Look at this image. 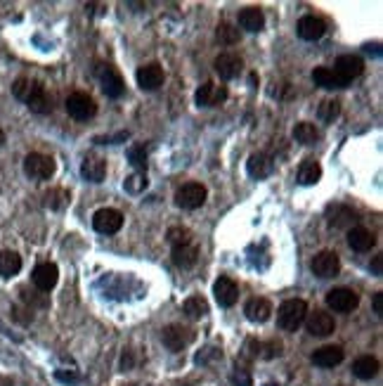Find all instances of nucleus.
I'll return each instance as SVG.
<instances>
[{"instance_id":"10","label":"nucleus","mask_w":383,"mask_h":386,"mask_svg":"<svg viewBox=\"0 0 383 386\" xmlns=\"http://www.w3.org/2000/svg\"><path fill=\"white\" fill-rule=\"evenodd\" d=\"M331 72L348 85L350 81L358 79V76L364 72V62L358 55H341V57L336 59V64H333Z\"/></svg>"},{"instance_id":"34","label":"nucleus","mask_w":383,"mask_h":386,"mask_svg":"<svg viewBox=\"0 0 383 386\" xmlns=\"http://www.w3.org/2000/svg\"><path fill=\"white\" fill-rule=\"evenodd\" d=\"M338 114H341V102L338 100H324L320 105V110H317V116H320L324 123H331Z\"/></svg>"},{"instance_id":"21","label":"nucleus","mask_w":383,"mask_h":386,"mask_svg":"<svg viewBox=\"0 0 383 386\" xmlns=\"http://www.w3.org/2000/svg\"><path fill=\"white\" fill-rule=\"evenodd\" d=\"M81 176L90 183H102L107 176V161L100 159V156H85L83 164H81Z\"/></svg>"},{"instance_id":"42","label":"nucleus","mask_w":383,"mask_h":386,"mask_svg":"<svg viewBox=\"0 0 383 386\" xmlns=\"http://www.w3.org/2000/svg\"><path fill=\"white\" fill-rule=\"evenodd\" d=\"M374 313L379 315V318L383 315V292H376L374 294Z\"/></svg>"},{"instance_id":"38","label":"nucleus","mask_w":383,"mask_h":386,"mask_svg":"<svg viewBox=\"0 0 383 386\" xmlns=\"http://www.w3.org/2000/svg\"><path fill=\"white\" fill-rule=\"evenodd\" d=\"M123 187L128 190V192H133V194L142 192V190L147 187V178H145V173H135V176H130L128 181L123 183Z\"/></svg>"},{"instance_id":"18","label":"nucleus","mask_w":383,"mask_h":386,"mask_svg":"<svg viewBox=\"0 0 383 386\" xmlns=\"http://www.w3.org/2000/svg\"><path fill=\"white\" fill-rule=\"evenodd\" d=\"M296 31L303 41H320L327 31V24L320 17H315V14H305V17L298 19Z\"/></svg>"},{"instance_id":"1","label":"nucleus","mask_w":383,"mask_h":386,"mask_svg":"<svg viewBox=\"0 0 383 386\" xmlns=\"http://www.w3.org/2000/svg\"><path fill=\"white\" fill-rule=\"evenodd\" d=\"M12 95L24 102L34 114H50L52 112V97L48 95L41 83L31 79H17L12 83Z\"/></svg>"},{"instance_id":"29","label":"nucleus","mask_w":383,"mask_h":386,"mask_svg":"<svg viewBox=\"0 0 383 386\" xmlns=\"http://www.w3.org/2000/svg\"><path fill=\"white\" fill-rule=\"evenodd\" d=\"M21 270V256L17 252H0V275L14 277Z\"/></svg>"},{"instance_id":"7","label":"nucleus","mask_w":383,"mask_h":386,"mask_svg":"<svg viewBox=\"0 0 383 386\" xmlns=\"http://www.w3.org/2000/svg\"><path fill=\"white\" fill-rule=\"evenodd\" d=\"M97 79H100L102 83V90H105L107 97H121L123 90H125V83H123V76L116 72V69L112 67V64H100V67L95 69Z\"/></svg>"},{"instance_id":"11","label":"nucleus","mask_w":383,"mask_h":386,"mask_svg":"<svg viewBox=\"0 0 383 386\" xmlns=\"http://www.w3.org/2000/svg\"><path fill=\"white\" fill-rule=\"evenodd\" d=\"M310 268H313V273L317 277H322V280H327V277H336L338 270H341V258H338V254H333V252H320L313 258Z\"/></svg>"},{"instance_id":"23","label":"nucleus","mask_w":383,"mask_h":386,"mask_svg":"<svg viewBox=\"0 0 383 386\" xmlns=\"http://www.w3.org/2000/svg\"><path fill=\"white\" fill-rule=\"evenodd\" d=\"M355 223H358V214H355L353 209H348V206L343 204H333L329 206V225L331 227H355Z\"/></svg>"},{"instance_id":"22","label":"nucleus","mask_w":383,"mask_h":386,"mask_svg":"<svg viewBox=\"0 0 383 386\" xmlns=\"http://www.w3.org/2000/svg\"><path fill=\"white\" fill-rule=\"evenodd\" d=\"M343 349L341 346H322L313 353V363L317 367H336L343 363Z\"/></svg>"},{"instance_id":"6","label":"nucleus","mask_w":383,"mask_h":386,"mask_svg":"<svg viewBox=\"0 0 383 386\" xmlns=\"http://www.w3.org/2000/svg\"><path fill=\"white\" fill-rule=\"evenodd\" d=\"M206 194L209 192H206V187L201 183H187L175 192V204H178L180 209L194 211V209H199V206H204Z\"/></svg>"},{"instance_id":"44","label":"nucleus","mask_w":383,"mask_h":386,"mask_svg":"<svg viewBox=\"0 0 383 386\" xmlns=\"http://www.w3.org/2000/svg\"><path fill=\"white\" fill-rule=\"evenodd\" d=\"M0 145H5V133H3V128H0Z\"/></svg>"},{"instance_id":"33","label":"nucleus","mask_w":383,"mask_h":386,"mask_svg":"<svg viewBox=\"0 0 383 386\" xmlns=\"http://www.w3.org/2000/svg\"><path fill=\"white\" fill-rule=\"evenodd\" d=\"M216 38H218V43H222V45H234V43H239V29H234V26L227 24V21H222V24H218V29H216Z\"/></svg>"},{"instance_id":"40","label":"nucleus","mask_w":383,"mask_h":386,"mask_svg":"<svg viewBox=\"0 0 383 386\" xmlns=\"http://www.w3.org/2000/svg\"><path fill=\"white\" fill-rule=\"evenodd\" d=\"M262 349V358H275V356H282V344L279 341H270V344L260 346Z\"/></svg>"},{"instance_id":"28","label":"nucleus","mask_w":383,"mask_h":386,"mask_svg":"<svg viewBox=\"0 0 383 386\" xmlns=\"http://www.w3.org/2000/svg\"><path fill=\"white\" fill-rule=\"evenodd\" d=\"M313 81H315V85H320V88H327V90L346 88V83H343V81L338 79V76L333 74L329 67H317L315 72H313Z\"/></svg>"},{"instance_id":"27","label":"nucleus","mask_w":383,"mask_h":386,"mask_svg":"<svg viewBox=\"0 0 383 386\" xmlns=\"http://www.w3.org/2000/svg\"><path fill=\"white\" fill-rule=\"evenodd\" d=\"M199 261V249L192 247V244H185V247H173V263L178 268L187 270Z\"/></svg>"},{"instance_id":"39","label":"nucleus","mask_w":383,"mask_h":386,"mask_svg":"<svg viewBox=\"0 0 383 386\" xmlns=\"http://www.w3.org/2000/svg\"><path fill=\"white\" fill-rule=\"evenodd\" d=\"M21 298H24L26 303H31V306H41V308H45V306H48V296L43 294V292H29V290H21Z\"/></svg>"},{"instance_id":"4","label":"nucleus","mask_w":383,"mask_h":386,"mask_svg":"<svg viewBox=\"0 0 383 386\" xmlns=\"http://www.w3.org/2000/svg\"><path fill=\"white\" fill-rule=\"evenodd\" d=\"M24 173L34 181H48L54 173V159L41 152H31L24 159Z\"/></svg>"},{"instance_id":"32","label":"nucleus","mask_w":383,"mask_h":386,"mask_svg":"<svg viewBox=\"0 0 383 386\" xmlns=\"http://www.w3.org/2000/svg\"><path fill=\"white\" fill-rule=\"evenodd\" d=\"M293 138L298 140L300 145H315L317 140H320V130H317L313 123H296V128H293Z\"/></svg>"},{"instance_id":"9","label":"nucleus","mask_w":383,"mask_h":386,"mask_svg":"<svg viewBox=\"0 0 383 386\" xmlns=\"http://www.w3.org/2000/svg\"><path fill=\"white\" fill-rule=\"evenodd\" d=\"M92 227L100 235H116L123 227V214L116 209H100L92 216Z\"/></svg>"},{"instance_id":"35","label":"nucleus","mask_w":383,"mask_h":386,"mask_svg":"<svg viewBox=\"0 0 383 386\" xmlns=\"http://www.w3.org/2000/svg\"><path fill=\"white\" fill-rule=\"evenodd\" d=\"M69 202V192L62 187H52L50 192H45V206L50 209H64Z\"/></svg>"},{"instance_id":"3","label":"nucleus","mask_w":383,"mask_h":386,"mask_svg":"<svg viewBox=\"0 0 383 386\" xmlns=\"http://www.w3.org/2000/svg\"><path fill=\"white\" fill-rule=\"evenodd\" d=\"M67 114L71 119H76V121H87V119H92L97 114V102L92 100V95H87V92H71L67 97Z\"/></svg>"},{"instance_id":"15","label":"nucleus","mask_w":383,"mask_h":386,"mask_svg":"<svg viewBox=\"0 0 383 386\" xmlns=\"http://www.w3.org/2000/svg\"><path fill=\"white\" fill-rule=\"evenodd\" d=\"M31 280H34V285H36V290L38 292H50L54 290V285H57V280H59V270H57V265L54 263H38L36 268H34V275H31Z\"/></svg>"},{"instance_id":"36","label":"nucleus","mask_w":383,"mask_h":386,"mask_svg":"<svg viewBox=\"0 0 383 386\" xmlns=\"http://www.w3.org/2000/svg\"><path fill=\"white\" fill-rule=\"evenodd\" d=\"M128 159H130V164L138 168V171H142V173L147 171V150H145V145H133V148L128 150Z\"/></svg>"},{"instance_id":"43","label":"nucleus","mask_w":383,"mask_h":386,"mask_svg":"<svg viewBox=\"0 0 383 386\" xmlns=\"http://www.w3.org/2000/svg\"><path fill=\"white\" fill-rule=\"evenodd\" d=\"M381 256H376L374 258V265H371V270H374V275H381Z\"/></svg>"},{"instance_id":"31","label":"nucleus","mask_w":383,"mask_h":386,"mask_svg":"<svg viewBox=\"0 0 383 386\" xmlns=\"http://www.w3.org/2000/svg\"><path fill=\"white\" fill-rule=\"evenodd\" d=\"M183 311H185L187 318L199 320V318H204V315L209 313V303H206L204 296H189L187 301L183 303Z\"/></svg>"},{"instance_id":"14","label":"nucleus","mask_w":383,"mask_h":386,"mask_svg":"<svg viewBox=\"0 0 383 386\" xmlns=\"http://www.w3.org/2000/svg\"><path fill=\"white\" fill-rule=\"evenodd\" d=\"M227 100L225 85H216L213 81H206L199 90H196V105L199 107H218Z\"/></svg>"},{"instance_id":"12","label":"nucleus","mask_w":383,"mask_h":386,"mask_svg":"<svg viewBox=\"0 0 383 386\" xmlns=\"http://www.w3.org/2000/svg\"><path fill=\"white\" fill-rule=\"evenodd\" d=\"M213 67H216V74L220 76L222 81H232V79H237V76L242 74L244 62H242V57L234 55V52H222V55L216 57Z\"/></svg>"},{"instance_id":"2","label":"nucleus","mask_w":383,"mask_h":386,"mask_svg":"<svg viewBox=\"0 0 383 386\" xmlns=\"http://www.w3.org/2000/svg\"><path fill=\"white\" fill-rule=\"evenodd\" d=\"M305 315H308V303L303 298H289L279 306L277 323L284 332H296L305 323Z\"/></svg>"},{"instance_id":"24","label":"nucleus","mask_w":383,"mask_h":386,"mask_svg":"<svg viewBox=\"0 0 383 386\" xmlns=\"http://www.w3.org/2000/svg\"><path fill=\"white\" fill-rule=\"evenodd\" d=\"M244 313H246V318H249L251 323H265V320H270V315H272V303L267 301V298L256 296V298H251V301L246 303Z\"/></svg>"},{"instance_id":"20","label":"nucleus","mask_w":383,"mask_h":386,"mask_svg":"<svg viewBox=\"0 0 383 386\" xmlns=\"http://www.w3.org/2000/svg\"><path fill=\"white\" fill-rule=\"evenodd\" d=\"M348 244L353 252H369V249L376 244V237H374V232L366 230V227L355 225L348 230Z\"/></svg>"},{"instance_id":"26","label":"nucleus","mask_w":383,"mask_h":386,"mask_svg":"<svg viewBox=\"0 0 383 386\" xmlns=\"http://www.w3.org/2000/svg\"><path fill=\"white\" fill-rule=\"evenodd\" d=\"M379 369H381V365L374 356H362L353 363V374L358 379H364V382L366 379H374L376 374H379Z\"/></svg>"},{"instance_id":"13","label":"nucleus","mask_w":383,"mask_h":386,"mask_svg":"<svg viewBox=\"0 0 383 386\" xmlns=\"http://www.w3.org/2000/svg\"><path fill=\"white\" fill-rule=\"evenodd\" d=\"M213 294H216V301L220 303L222 308H232L239 298V287L232 277H218L216 285H213Z\"/></svg>"},{"instance_id":"19","label":"nucleus","mask_w":383,"mask_h":386,"mask_svg":"<svg viewBox=\"0 0 383 386\" xmlns=\"http://www.w3.org/2000/svg\"><path fill=\"white\" fill-rule=\"evenodd\" d=\"M246 171H249L251 178H258L260 181V178L272 176V171H275V161H272L265 152H256V154H251L249 161H246Z\"/></svg>"},{"instance_id":"16","label":"nucleus","mask_w":383,"mask_h":386,"mask_svg":"<svg viewBox=\"0 0 383 386\" xmlns=\"http://www.w3.org/2000/svg\"><path fill=\"white\" fill-rule=\"evenodd\" d=\"M305 327H308V332L313 336H329L333 334V329H336V323H333V318L329 313L315 311V313L305 315Z\"/></svg>"},{"instance_id":"8","label":"nucleus","mask_w":383,"mask_h":386,"mask_svg":"<svg viewBox=\"0 0 383 386\" xmlns=\"http://www.w3.org/2000/svg\"><path fill=\"white\" fill-rule=\"evenodd\" d=\"M327 306L336 313H353L360 306V296L348 287H336L327 294Z\"/></svg>"},{"instance_id":"25","label":"nucleus","mask_w":383,"mask_h":386,"mask_svg":"<svg viewBox=\"0 0 383 386\" xmlns=\"http://www.w3.org/2000/svg\"><path fill=\"white\" fill-rule=\"evenodd\" d=\"M239 26L251 31V34L262 31V26H265V14H262L258 8H244L242 12H239Z\"/></svg>"},{"instance_id":"41","label":"nucleus","mask_w":383,"mask_h":386,"mask_svg":"<svg viewBox=\"0 0 383 386\" xmlns=\"http://www.w3.org/2000/svg\"><path fill=\"white\" fill-rule=\"evenodd\" d=\"M232 382L237 386H251V377H249V372H246V369H239V372L232 374Z\"/></svg>"},{"instance_id":"17","label":"nucleus","mask_w":383,"mask_h":386,"mask_svg":"<svg viewBox=\"0 0 383 386\" xmlns=\"http://www.w3.org/2000/svg\"><path fill=\"white\" fill-rule=\"evenodd\" d=\"M163 69L158 67V64H145V67L138 69V74H135V81H138V85L142 90H158L163 85Z\"/></svg>"},{"instance_id":"37","label":"nucleus","mask_w":383,"mask_h":386,"mask_svg":"<svg viewBox=\"0 0 383 386\" xmlns=\"http://www.w3.org/2000/svg\"><path fill=\"white\" fill-rule=\"evenodd\" d=\"M168 242L173 244V247H185V244H189V239H192V232L187 230V227H183V225H175L168 230Z\"/></svg>"},{"instance_id":"30","label":"nucleus","mask_w":383,"mask_h":386,"mask_svg":"<svg viewBox=\"0 0 383 386\" xmlns=\"http://www.w3.org/2000/svg\"><path fill=\"white\" fill-rule=\"evenodd\" d=\"M322 178V166L315 159H305L298 168V183L300 185H315Z\"/></svg>"},{"instance_id":"5","label":"nucleus","mask_w":383,"mask_h":386,"mask_svg":"<svg viewBox=\"0 0 383 386\" xmlns=\"http://www.w3.org/2000/svg\"><path fill=\"white\" fill-rule=\"evenodd\" d=\"M161 341L168 351L180 353L194 341V332L189 327H183V325H168V327H163L161 332Z\"/></svg>"}]
</instances>
